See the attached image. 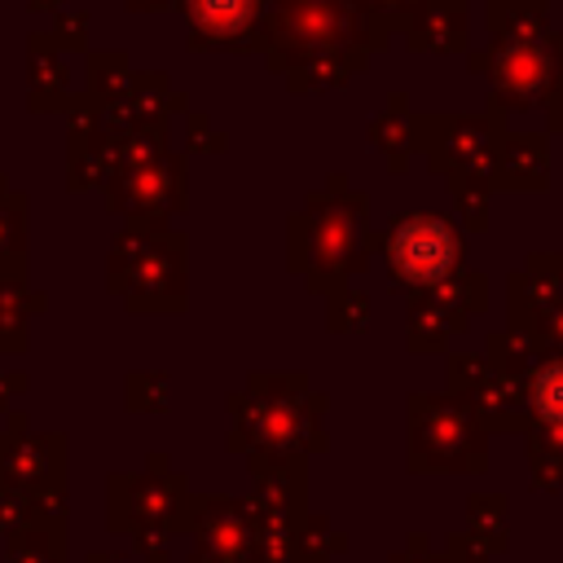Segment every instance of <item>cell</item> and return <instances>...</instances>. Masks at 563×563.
I'll return each instance as SVG.
<instances>
[]
</instances>
